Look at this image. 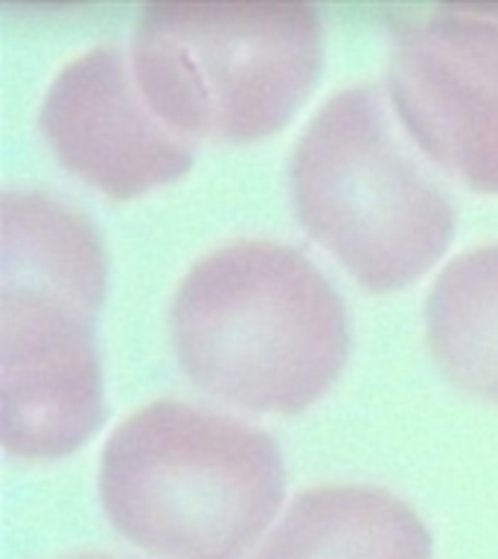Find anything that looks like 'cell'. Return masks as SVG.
Here are the masks:
<instances>
[{
	"label": "cell",
	"mask_w": 498,
	"mask_h": 559,
	"mask_svg": "<svg viewBox=\"0 0 498 559\" xmlns=\"http://www.w3.org/2000/svg\"><path fill=\"white\" fill-rule=\"evenodd\" d=\"M70 559H114V557H70Z\"/></svg>",
	"instance_id": "30bf717a"
},
{
	"label": "cell",
	"mask_w": 498,
	"mask_h": 559,
	"mask_svg": "<svg viewBox=\"0 0 498 559\" xmlns=\"http://www.w3.org/2000/svg\"><path fill=\"white\" fill-rule=\"evenodd\" d=\"M283 492V454L265 431L181 400L129 414L99 461L108 522L157 559H242Z\"/></svg>",
	"instance_id": "3957f363"
},
{
	"label": "cell",
	"mask_w": 498,
	"mask_h": 559,
	"mask_svg": "<svg viewBox=\"0 0 498 559\" xmlns=\"http://www.w3.org/2000/svg\"><path fill=\"white\" fill-rule=\"evenodd\" d=\"M251 559H431V533L388 489L327 484L300 492Z\"/></svg>",
	"instance_id": "ba28073f"
},
{
	"label": "cell",
	"mask_w": 498,
	"mask_h": 559,
	"mask_svg": "<svg viewBox=\"0 0 498 559\" xmlns=\"http://www.w3.org/2000/svg\"><path fill=\"white\" fill-rule=\"evenodd\" d=\"M484 9H487V12H493V15L498 17V7H484Z\"/></svg>",
	"instance_id": "8fae6325"
},
{
	"label": "cell",
	"mask_w": 498,
	"mask_h": 559,
	"mask_svg": "<svg viewBox=\"0 0 498 559\" xmlns=\"http://www.w3.org/2000/svg\"><path fill=\"white\" fill-rule=\"evenodd\" d=\"M3 445L24 461L76 452L105 419L94 318L108 257L94 222L44 190L0 201Z\"/></svg>",
	"instance_id": "6da1fadb"
},
{
	"label": "cell",
	"mask_w": 498,
	"mask_h": 559,
	"mask_svg": "<svg viewBox=\"0 0 498 559\" xmlns=\"http://www.w3.org/2000/svg\"><path fill=\"white\" fill-rule=\"evenodd\" d=\"M42 131L68 173L117 201L178 181L195 157V143L149 108L131 59L114 44L82 52L52 79Z\"/></svg>",
	"instance_id": "52a82bcc"
},
{
	"label": "cell",
	"mask_w": 498,
	"mask_h": 559,
	"mask_svg": "<svg viewBox=\"0 0 498 559\" xmlns=\"http://www.w3.org/2000/svg\"><path fill=\"white\" fill-rule=\"evenodd\" d=\"M393 33L388 91L402 129L466 190L498 195V17L402 12Z\"/></svg>",
	"instance_id": "8992f818"
},
{
	"label": "cell",
	"mask_w": 498,
	"mask_h": 559,
	"mask_svg": "<svg viewBox=\"0 0 498 559\" xmlns=\"http://www.w3.org/2000/svg\"><path fill=\"white\" fill-rule=\"evenodd\" d=\"M129 59L149 108L181 138L260 143L312 94L321 17L306 3H152Z\"/></svg>",
	"instance_id": "277c9868"
},
{
	"label": "cell",
	"mask_w": 498,
	"mask_h": 559,
	"mask_svg": "<svg viewBox=\"0 0 498 559\" xmlns=\"http://www.w3.org/2000/svg\"><path fill=\"white\" fill-rule=\"evenodd\" d=\"M169 323L190 382L248 414H300L347 365L344 300L304 251L274 239H236L201 257Z\"/></svg>",
	"instance_id": "7a4b0ae2"
},
{
	"label": "cell",
	"mask_w": 498,
	"mask_h": 559,
	"mask_svg": "<svg viewBox=\"0 0 498 559\" xmlns=\"http://www.w3.org/2000/svg\"><path fill=\"white\" fill-rule=\"evenodd\" d=\"M288 181L297 222L367 292L411 286L452 245V201L396 138L376 87H344L315 111Z\"/></svg>",
	"instance_id": "5b68a950"
},
{
	"label": "cell",
	"mask_w": 498,
	"mask_h": 559,
	"mask_svg": "<svg viewBox=\"0 0 498 559\" xmlns=\"http://www.w3.org/2000/svg\"><path fill=\"white\" fill-rule=\"evenodd\" d=\"M426 344L458 391L498 405V242L440 271L426 297Z\"/></svg>",
	"instance_id": "9c48e42d"
}]
</instances>
